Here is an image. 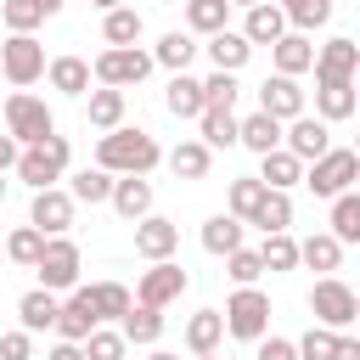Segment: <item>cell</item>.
<instances>
[{
  "mask_svg": "<svg viewBox=\"0 0 360 360\" xmlns=\"http://www.w3.org/2000/svg\"><path fill=\"white\" fill-rule=\"evenodd\" d=\"M28 354H34V332H22V326H17V332H6V338H0V360H28Z\"/></svg>",
  "mask_w": 360,
  "mask_h": 360,
  "instance_id": "f907efd6",
  "label": "cell"
},
{
  "mask_svg": "<svg viewBox=\"0 0 360 360\" xmlns=\"http://www.w3.org/2000/svg\"><path fill=\"white\" fill-rule=\"evenodd\" d=\"M191 56H197V39H191V34H180V28H174V34H163V39H158V51H152V62H163V68H174V73H186V68H191Z\"/></svg>",
  "mask_w": 360,
  "mask_h": 360,
  "instance_id": "74e56055",
  "label": "cell"
},
{
  "mask_svg": "<svg viewBox=\"0 0 360 360\" xmlns=\"http://www.w3.org/2000/svg\"><path fill=\"white\" fill-rule=\"evenodd\" d=\"M84 118H90L101 135H107V129H118V124H124V90H107V84H101V90H90Z\"/></svg>",
  "mask_w": 360,
  "mask_h": 360,
  "instance_id": "f1b7e54d",
  "label": "cell"
},
{
  "mask_svg": "<svg viewBox=\"0 0 360 360\" xmlns=\"http://www.w3.org/2000/svg\"><path fill=\"white\" fill-rule=\"evenodd\" d=\"M0 202H6V180H0Z\"/></svg>",
  "mask_w": 360,
  "mask_h": 360,
  "instance_id": "94428289",
  "label": "cell"
},
{
  "mask_svg": "<svg viewBox=\"0 0 360 360\" xmlns=\"http://www.w3.org/2000/svg\"><path fill=\"white\" fill-rule=\"evenodd\" d=\"M236 73H208L202 79V107H236Z\"/></svg>",
  "mask_w": 360,
  "mask_h": 360,
  "instance_id": "c3c4849f",
  "label": "cell"
},
{
  "mask_svg": "<svg viewBox=\"0 0 360 360\" xmlns=\"http://www.w3.org/2000/svg\"><path fill=\"white\" fill-rule=\"evenodd\" d=\"M0 264H6V248H0Z\"/></svg>",
  "mask_w": 360,
  "mask_h": 360,
  "instance_id": "e7e4bbea",
  "label": "cell"
},
{
  "mask_svg": "<svg viewBox=\"0 0 360 360\" xmlns=\"http://www.w3.org/2000/svg\"><path fill=\"white\" fill-rule=\"evenodd\" d=\"M118 338H124V343H158V338H163V309L129 304V309L118 315Z\"/></svg>",
  "mask_w": 360,
  "mask_h": 360,
  "instance_id": "603a6c76",
  "label": "cell"
},
{
  "mask_svg": "<svg viewBox=\"0 0 360 360\" xmlns=\"http://www.w3.org/2000/svg\"><path fill=\"white\" fill-rule=\"evenodd\" d=\"M225 17H231L225 0H186V28H191V34H219Z\"/></svg>",
  "mask_w": 360,
  "mask_h": 360,
  "instance_id": "60d3db41",
  "label": "cell"
},
{
  "mask_svg": "<svg viewBox=\"0 0 360 360\" xmlns=\"http://www.w3.org/2000/svg\"><path fill=\"white\" fill-rule=\"evenodd\" d=\"M208 163H214V152H208L202 141H180V146L169 152V169H174L180 180H202V174H208Z\"/></svg>",
  "mask_w": 360,
  "mask_h": 360,
  "instance_id": "d590c367",
  "label": "cell"
},
{
  "mask_svg": "<svg viewBox=\"0 0 360 360\" xmlns=\"http://www.w3.org/2000/svg\"><path fill=\"white\" fill-rule=\"evenodd\" d=\"M152 68H158V62H152V51H141V45H124V51H101L90 73H96L107 90H129V84H141Z\"/></svg>",
  "mask_w": 360,
  "mask_h": 360,
  "instance_id": "ba28073f",
  "label": "cell"
},
{
  "mask_svg": "<svg viewBox=\"0 0 360 360\" xmlns=\"http://www.w3.org/2000/svg\"><path fill=\"white\" fill-rule=\"evenodd\" d=\"M146 360H180V354H169V349H152V354H146Z\"/></svg>",
  "mask_w": 360,
  "mask_h": 360,
  "instance_id": "680465c9",
  "label": "cell"
},
{
  "mask_svg": "<svg viewBox=\"0 0 360 360\" xmlns=\"http://www.w3.org/2000/svg\"><path fill=\"white\" fill-rule=\"evenodd\" d=\"M202 146L214 152V146H236V112L231 107H202Z\"/></svg>",
  "mask_w": 360,
  "mask_h": 360,
  "instance_id": "e575fe53",
  "label": "cell"
},
{
  "mask_svg": "<svg viewBox=\"0 0 360 360\" xmlns=\"http://www.w3.org/2000/svg\"><path fill=\"white\" fill-rule=\"evenodd\" d=\"M219 321H225V332H231V338H242V343H259V338L270 332V298H264L259 287H236V292L225 298Z\"/></svg>",
  "mask_w": 360,
  "mask_h": 360,
  "instance_id": "5b68a950",
  "label": "cell"
},
{
  "mask_svg": "<svg viewBox=\"0 0 360 360\" xmlns=\"http://www.w3.org/2000/svg\"><path fill=\"white\" fill-rule=\"evenodd\" d=\"M191 360H214V354H191Z\"/></svg>",
  "mask_w": 360,
  "mask_h": 360,
  "instance_id": "6125c7cd",
  "label": "cell"
},
{
  "mask_svg": "<svg viewBox=\"0 0 360 360\" xmlns=\"http://www.w3.org/2000/svg\"><path fill=\"white\" fill-rule=\"evenodd\" d=\"M191 287V276L174 264V259H158L152 270H141V287H135V304H146V309H163V304H174L180 292Z\"/></svg>",
  "mask_w": 360,
  "mask_h": 360,
  "instance_id": "30bf717a",
  "label": "cell"
},
{
  "mask_svg": "<svg viewBox=\"0 0 360 360\" xmlns=\"http://www.w3.org/2000/svg\"><path fill=\"white\" fill-rule=\"evenodd\" d=\"M225 6H264V0H225Z\"/></svg>",
  "mask_w": 360,
  "mask_h": 360,
  "instance_id": "91938a15",
  "label": "cell"
},
{
  "mask_svg": "<svg viewBox=\"0 0 360 360\" xmlns=\"http://www.w3.org/2000/svg\"><path fill=\"white\" fill-rule=\"evenodd\" d=\"M169 6H186V0H169Z\"/></svg>",
  "mask_w": 360,
  "mask_h": 360,
  "instance_id": "be15d7a7",
  "label": "cell"
},
{
  "mask_svg": "<svg viewBox=\"0 0 360 360\" xmlns=\"http://www.w3.org/2000/svg\"><path fill=\"white\" fill-rule=\"evenodd\" d=\"M62 6H68V0H39V11H45V17H56Z\"/></svg>",
  "mask_w": 360,
  "mask_h": 360,
  "instance_id": "9f6ffc18",
  "label": "cell"
},
{
  "mask_svg": "<svg viewBox=\"0 0 360 360\" xmlns=\"http://www.w3.org/2000/svg\"><path fill=\"white\" fill-rule=\"evenodd\" d=\"M45 79L62 96H84L90 90V62L84 56H56V62H45Z\"/></svg>",
  "mask_w": 360,
  "mask_h": 360,
  "instance_id": "cb8c5ba5",
  "label": "cell"
},
{
  "mask_svg": "<svg viewBox=\"0 0 360 360\" xmlns=\"http://www.w3.org/2000/svg\"><path fill=\"white\" fill-rule=\"evenodd\" d=\"M101 39H107V51H124V45H135V39H141V11H129V6L107 11V17H101Z\"/></svg>",
  "mask_w": 360,
  "mask_h": 360,
  "instance_id": "4dcf8cb0",
  "label": "cell"
},
{
  "mask_svg": "<svg viewBox=\"0 0 360 360\" xmlns=\"http://www.w3.org/2000/svg\"><path fill=\"white\" fill-rule=\"evenodd\" d=\"M90 304H96V321H118L135 298H129L124 281H96V287H90Z\"/></svg>",
  "mask_w": 360,
  "mask_h": 360,
  "instance_id": "ab89813d",
  "label": "cell"
},
{
  "mask_svg": "<svg viewBox=\"0 0 360 360\" xmlns=\"http://www.w3.org/2000/svg\"><path fill=\"white\" fill-rule=\"evenodd\" d=\"M0 22L11 34H34L45 22V11H39V0H0Z\"/></svg>",
  "mask_w": 360,
  "mask_h": 360,
  "instance_id": "f6af8a7d",
  "label": "cell"
},
{
  "mask_svg": "<svg viewBox=\"0 0 360 360\" xmlns=\"http://www.w3.org/2000/svg\"><path fill=\"white\" fill-rule=\"evenodd\" d=\"M202 248H208V253H236V248H242V219L214 214V219L202 225Z\"/></svg>",
  "mask_w": 360,
  "mask_h": 360,
  "instance_id": "f35d334b",
  "label": "cell"
},
{
  "mask_svg": "<svg viewBox=\"0 0 360 360\" xmlns=\"http://www.w3.org/2000/svg\"><path fill=\"white\" fill-rule=\"evenodd\" d=\"M354 84H315V118L321 124H343V118H354Z\"/></svg>",
  "mask_w": 360,
  "mask_h": 360,
  "instance_id": "d4e9b609",
  "label": "cell"
},
{
  "mask_svg": "<svg viewBox=\"0 0 360 360\" xmlns=\"http://www.w3.org/2000/svg\"><path fill=\"white\" fill-rule=\"evenodd\" d=\"M28 225H34L39 236H68V225H73V197H68L62 186H45V191H34Z\"/></svg>",
  "mask_w": 360,
  "mask_h": 360,
  "instance_id": "4fadbf2b",
  "label": "cell"
},
{
  "mask_svg": "<svg viewBox=\"0 0 360 360\" xmlns=\"http://www.w3.org/2000/svg\"><path fill=\"white\" fill-rule=\"evenodd\" d=\"M174 248H180V225L174 219H158V214H146V219H135V253L141 259H174Z\"/></svg>",
  "mask_w": 360,
  "mask_h": 360,
  "instance_id": "9a60e30c",
  "label": "cell"
},
{
  "mask_svg": "<svg viewBox=\"0 0 360 360\" xmlns=\"http://www.w3.org/2000/svg\"><path fill=\"white\" fill-rule=\"evenodd\" d=\"M270 62H276V73H281V79H298V73H309V62H315V45H309V34H281V39L270 45Z\"/></svg>",
  "mask_w": 360,
  "mask_h": 360,
  "instance_id": "44dd1931",
  "label": "cell"
},
{
  "mask_svg": "<svg viewBox=\"0 0 360 360\" xmlns=\"http://www.w3.org/2000/svg\"><path fill=\"white\" fill-rule=\"evenodd\" d=\"M253 180H259L264 191H292V186L304 180V163H298L287 146H276V152H264V158H259V174H253Z\"/></svg>",
  "mask_w": 360,
  "mask_h": 360,
  "instance_id": "ac0fdd59",
  "label": "cell"
},
{
  "mask_svg": "<svg viewBox=\"0 0 360 360\" xmlns=\"http://www.w3.org/2000/svg\"><path fill=\"white\" fill-rule=\"evenodd\" d=\"M68 158H73V146H68V135H45L39 146H22L17 152V180L22 186H34V191H45V186H56L62 174H68Z\"/></svg>",
  "mask_w": 360,
  "mask_h": 360,
  "instance_id": "7a4b0ae2",
  "label": "cell"
},
{
  "mask_svg": "<svg viewBox=\"0 0 360 360\" xmlns=\"http://www.w3.org/2000/svg\"><path fill=\"white\" fill-rule=\"evenodd\" d=\"M248 225H259L264 236H270V231H287V225H292V197H287V191H264Z\"/></svg>",
  "mask_w": 360,
  "mask_h": 360,
  "instance_id": "1f68e13d",
  "label": "cell"
},
{
  "mask_svg": "<svg viewBox=\"0 0 360 360\" xmlns=\"http://www.w3.org/2000/svg\"><path fill=\"white\" fill-rule=\"evenodd\" d=\"M219 338H225L219 309H197V315L186 321V349H191V354H214V349H219Z\"/></svg>",
  "mask_w": 360,
  "mask_h": 360,
  "instance_id": "83f0119b",
  "label": "cell"
},
{
  "mask_svg": "<svg viewBox=\"0 0 360 360\" xmlns=\"http://www.w3.org/2000/svg\"><path fill=\"white\" fill-rule=\"evenodd\" d=\"M39 73H45V45H39L34 34H11V39L0 45V79H11L17 90H28Z\"/></svg>",
  "mask_w": 360,
  "mask_h": 360,
  "instance_id": "9c48e42d",
  "label": "cell"
},
{
  "mask_svg": "<svg viewBox=\"0 0 360 360\" xmlns=\"http://www.w3.org/2000/svg\"><path fill=\"white\" fill-rule=\"evenodd\" d=\"M112 208H118V219H146L152 214V180L146 174H112V197H107Z\"/></svg>",
  "mask_w": 360,
  "mask_h": 360,
  "instance_id": "e0dca14e",
  "label": "cell"
},
{
  "mask_svg": "<svg viewBox=\"0 0 360 360\" xmlns=\"http://www.w3.org/2000/svg\"><path fill=\"white\" fill-rule=\"evenodd\" d=\"M0 248H6V259H11V264L34 270V264H39V253H45V236H39L34 225H17V231H11V236H6Z\"/></svg>",
  "mask_w": 360,
  "mask_h": 360,
  "instance_id": "8d00e7d4",
  "label": "cell"
},
{
  "mask_svg": "<svg viewBox=\"0 0 360 360\" xmlns=\"http://www.w3.org/2000/svg\"><path fill=\"white\" fill-rule=\"evenodd\" d=\"M332 360H360V338H349V332H338V354Z\"/></svg>",
  "mask_w": 360,
  "mask_h": 360,
  "instance_id": "f5cc1de1",
  "label": "cell"
},
{
  "mask_svg": "<svg viewBox=\"0 0 360 360\" xmlns=\"http://www.w3.org/2000/svg\"><path fill=\"white\" fill-rule=\"evenodd\" d=\"M354 180H360V152H349V146H332L304 169V186L315 197H343V191H354Z\"/></svg>",
  "mask_w": 360,
  "mask_h": 360,
  "instance_id": "3957f363",
  "label": "cell"
},
{
  "mask_svg": "<svg viewBox=\"0 0 360 360\" xmlns=\"http://www.w3.org/2000/svg\"><path fill=\"white\" fill-rule=\"evenodd\" d=\"M332 242H360V197L354 191H343V197H332V231H326Z\"/></svg>",
  "mask_w": 360,
  "mask_h": 360,
  "instance_id": "d6a6232c",
  "label": "cell"
},
{
  "mask_svg": "<svg viewBox=\"0 0 360 360\" xmlns=\"http://www.w3.org/2000/svg\"><path fill=\"white\" fill-rule=\"evenodd\" d=\"M248 45H276L281 34H287V17H281V6L276 0H264V6H248V22L236 28Z\"/></svg>",
  "mask_w": 360,
  "mask_h": 360,
  "instance_id": "d6986e66",
  "label": "cell"
},
{
  "mask_svg": "<svg viewBox=\"0 0 360 360\" xmlns=\"http://www.w3.org/2000/svg\"><path fill=\"white\" fill-rule=\"evenodd\" d=\"M253 360H298V349H292V338H270V332H264Z\"/></svg>",
  "mask_w": 360,
  "mask_h": 360,
  "instance_id": "816d5d0a",
  "label": "cell"
},
{
  "mask_svg": "<svg viewBox=\"0 0 360 360\" xmlns=\"http://www.w3.org/2000/svg\"><path fill=\"white\" fill-rule=\"evenodd\" d=\"M281 146L298 158V163H315L321 152H332V124H321V118H309V112H298L287 129H281Z\"/></svg>",
  "mask_w": 360,
  "mask_h": 360,
  "instance_id": "7c38bea8",
  "label": "cell"
},
{
  "mask_svg": "<svg viewBox=\"0 0 360 360\" xmlns=\"http://www.w3.org/2000/svg\"><path fill=\"white\" fill-rule=\"evenodd\" d=\"M45 360H84V349H79V343H56Z\"/></svg>",
  "mask_w": 360,
  "mask_h": 360,
  "instance_id": "11a10c76",
  "label": "cell"
},
{
  "mask_svg": "<svg viewBox=\"0 0 360 360\" xmlns=\"http://www.w3.org/2000/svg\"><path fill=\"white\" fill-rule=\"evenodd\" d=\"M68 197H73V202H107V197H112V174H107V169H79Z\"/></svg>",
  "mask_w": 360,
  "mask_h": 360,
  "instance_id": "ee69618b",
  "label": "cell"
},
{
  "mask_svg": "<svg viewBox=\"0 0 360 360\" xmlns=\"http://www.w3.org/2000/svg\"><path fill=\"white\" fill-rule=\"evenodd\" d=\"M259 197H264V186H259L253 174H242V180H231V191H225V202H231L225 214L248 225V219H253V208H259Z\"/></svg>",
  "mask_w": 360,
  "mask_h": 360,
  "instance_id": "b9f144b4",
  "label": "cell"
},
{
  "mask_svg": "<svg viewBox=\"0 0 360 360\" xmlns=\"http://www.w3.org/2000/svg\"><path fill=\"white\" fill-rule=\"evenodd\" d=\"M79 349H84V360H124V338H118V332H107V326H96Z\"/></svg>",
  "mask_w": 360,
  "mask_h": 360,
  "instance_id": "681fc988",
  "label": "cell"
},
{
  "mask_svg": "<svg viewBox=\"0 0 360 360\" xmlns=\"http://www.w3.org/2000/svg\"><path fill=\"white\" fill-rule=\"evenodd\" d=\"M225 276H231L236 287H253V281L264 276V264H259V248H236V253H225Z\"/></svg>",
  "mask_w": 360,
  "mask_h": 360,
  "instance_id": "bcb514c9",
  "label": "cell"
},
{
  "mask_svg": "<svg viewBox=\"0 0 360 360\" xmlns=\"http://www.w3.org/2000/svg\"><path fill=\"white\" fill-rule=\"evenodd\" d=\"M259 112H270L276 124H292V118L304 112V90H298V79L270 73V79L259 84Z\"/></svg>",
  "mask_w": 360,
  "mask_h": 360,
  "instance_id": "5bb4252c",
  "label": "cell"
},
{
  "mask_svg": "<svg viewBox=\"0 0 360 360\" xmlns=\"http://www.w3.org/2000/svg\"><path fill=\"white\" fill-rule=\"evenodd\" d=\"M56 292H45V287H34V292H22L17 298V321H22V332H45V326H56Z\"/></svg>",
  "mask_w": 360,
  "mask_h": 360,
  "instance_id": "484cf974",
  "label": "cell"
},
{
  "mask_svg": "<svg viewBox=\"0 0 360 360\" xmlns=\"http://www.w3.org/2000/svg\"><path fill=\"white\" fill-rule=\"evenodd\" d=\"M6 135L17 146H39L45 135H56V118H51V107L39 96L17 90V96H6Z\"/></svg>",
  "mask_w": 360,
  "mask_h": 360,
  "instance_id": "8992f818",
  "label": "cell"
},
{
  "mask_svg": "<svg viewBox=\"0 0 360 360\" xmlns=\"http://www.w3.org/2000/svg\"><path fill=\"white\" fill-rule=\"evenodd\" d=\"M163 107H169L174 118H202V79H191V73H174V79H169V96H163Z\"/></svg>",
  "mask_w": 360,
  "mask_h": 360,
  "instance_id": "4316f807",
  "label": "cell"
},
{
  "mask_svg": "<svg viewBox=\"0 0 360 360\" xmlns=\"http://www.w3.org/2000/svg\"><path fill=\"white\" fill-rule=\"evenodd\" d=\"M236 146H248V152H276L281 146V124L270 118V112H248V118H236Z\"/></svg>",
  "mask_w": 360,
  "mask_h": 360,
  "instance_id": "7402d4cb",
  "label": "cell"
},
{
  "mask_svg": "<svg viewBox=\"0 0 360 360\" xmlns=\"http://www.w3.org/2000/svg\"><path fill=\"white\" fill-rule=\"evenodd\" d=\"M90 6H96V11H101V17H107V11H118V6H124V0H90Z\"/></svg>",
  "mask_w": 360,
  "mask_h": 360,
  "instance_id": "6f0895ef",
  "label": "cell"
},
{
  "mask_svg": "<svg viewBox=\"0 0 360 360\" xmlns=\"http://www.w3.org/2000/svg\"><path fill=\"white\" fill-rule=\"evenodd\" d=\"M163 163V146L146 135V129H107L101 141H96V169H107V174H152Z\"/></svg>",
  "mask_w": 360,
  "mask_h": 360,
  "instance_id": "6da1fadb",
  "label": "cell"
},
{
  "mask_svg": "<svg viewBox=\"0 0 360 360\" xmlns=\"http://www.w3.org/2000/svg\"><path fill=\"white\" fill-rule=\"evenodd\" d=\"M276 6L292 22V34H309V28H326L332 22V0H276Z\"/></svg>",
  "mask_w": 360,
  "mask_h": 360,
  "instance_id": "f546056e",
  "label": "cell"
},
{
  "mask_svg": "<svg viewBox=\"0 0 360 360\" xmlns=\"http://www.w3.org/2000/svg\"><path fill=\"white\" fill-rule=\"evenodd\" d=\"M248 56H253V45H248L236 28L208 34V62H214V73H242V68H248Z\"/></svg>",
  "mask_w": 360,
  "mask_h": 360,
  "instance_id": "ffe728a7",
  "label": "cell"
},
{
  "mask_svg": "<svg viewBox=\"0 0 360 360\" xmlns=\"http://www.w3.org/2000/svg\"><path fill=\"white\" fill-rule=\"evenodd\" d=\"M298 264H309V270H326V276H332V270L343 264V242H332L326 231H315L309 242H298Z\"/></svg>",
  "mask_w": 360,
  "mask_h": 360,
  "instance_id": "836d02e7",
  "label": "cell"
},
{
  "mask_svg": "<svg viewBox=\"0 0 360 360\" xmlns=\"http://www.w3.org/2000/svg\"><path fill=\"white\" fill-rule=\"evenodd\" d=\"M259 264H264V270H298V242H292L287 231H270L264 248H259Z\"/></svg>",
  "mask_w": 360,
  "mask_h": 360,
  "instance_id": "7bdbcfd3",
  "label": "cell"
},
{
  "mask_svg": "<svg viewBox=\"0 0 360 360\" xmlns=\"http://www.w3.org/2000/svg\"><path fill=\"white\" fill-rule=\"evenodd\" d=\"M96 326H101V321H96L90 287H73V292H68V304L56 309V332H62V343H84Z\"/></svg>",
  "mask_w": 360,
  "mask_h": 360,
  "instance_id": "2e32d148",
  "label": "cell"
},
{
  "mask_svg": "<svg viewBox=\"0 0 360 360\" xmlns=\"http://www.w3.org/2000/svg\"><path fill=\"white\" fill-rule=\"evenodd\" d=\"M292 349H298V360H332V354H338V332H326V326H309V332H304Z\"/></svg>",
  "mask_w": 360,
  "mask_h": 360,
  "instance_id": "7dc6e473",
  "label": "cell"
},
{
  "mask_svg": "<svg viewBox=\"0 0 360 360\" xmlns=\"http://www.w3.org/2000/svg\"><path fill=\"white\" fill-rule=\"evenodd\" d=\"M17 152H22V146H17V141H11V135H0V174H6V169H11V163H17Z\"/></svg>",
  "mask_w": 360,
  "mask_h": 360,
  "instance_id": "db71d44e",
  "label": "cell"
},
{
  "mask_svg": "<svg viewBox=\"0 0 360 360\" xmlns=\"http://www.w3.org/2000/svg\"><path fill=\"white\" fill-rule=\"evenodd\" d=\"M79 248L68 242V236H45V253H39V264H34V276H39V287L45 292H73L79 287Z\"/></svg>",
  "mask_w": 360,
  "mask_h": 360,
  "instance_id": "52a82bcc",
  "label": "cell"
},
{
  "mask_svg": "<svg viewBox=\"0 0 360 360\" xmlns=\"http://www.w3.org/2000/svg\"><path fill=\"white\" fill-rule=\"evenodd\" d=\"M315 84H354V73H360V45L354 39H326V45H315Z\"/></svg>",
  "mask_w": 360,
  "mask_h": 360,
  "instance_id": "8fae6325",
  "label": "cell"
},
{
  "mask_svg": "<svg viewBox=\"0 0 360 360\" xmlns=\"http://www.w3.org/2000/svg\"><path fill=\"white\" fill-rule=\"evenodd\" d=\"M309 309H315V326H326V332H349V326L360 321V298H354V287L338 281V276H321V281H315Z\"/></svg>",
  "mask_w": 360,
  "mask_h": 360,
  "instance_id": "277c9868",
  "label": "cell"
}]
</instances>
